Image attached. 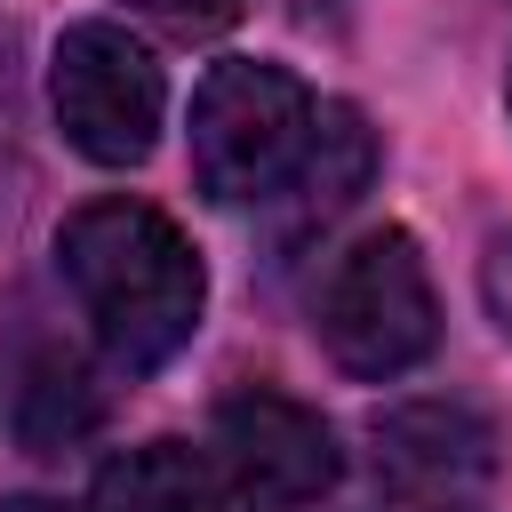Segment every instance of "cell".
Instances as JSON below:
<instances>
[{
  "label": "cell",
  "instance_id": "obj_1",
  "mask_svg": "<svg viewBox=\"0 0 512 512\" xmlns=\"http://www.w3.org/2000/svg\"><path fill=\"white\" fill-rule=\"evenodd\" d=\"M56 272L80 296L96 344L112 368L152 376L168 368L208 304V272L192 256V240L176 232V216H160L152 200H88L56 224Z\"/></svg>",
  "mask_w": 512,
  "mask_h": 512
},
{
  "label": "cell",
  "instance_id": "obj_2",
  "mask_svg": "<svg viewBox=\"0 0 512 512\" xmlns=\"http://www.w3.org/2000/svg\"><path fill=\"white\" fill-rule=\"evenodd\" d=\"M312 128H320V104L288 64L224 56L192 88V176L216 208H256L280 184H296Z\"/></svg>",
  "mask_w": 512,
  "mask_h": 512
},
{
  "label": "cell",
  "instance_id": "obj_3",
  "mask_svg": "<svg viewBox=\"0 0 512 512\" xmlns=\"http://www.w3.org/2000/svg\"><path fill=\"white\" fill-rule=\"evenodd\" d=\"M312 336L360 384H392L440 344V296H432V272L400 224L352 240L328 264V280L312 296Z\"/></svg>",
  "mask_w": 512,
  "mask_h": 512
},
{
  "label": "cell",
  "instance_id": "obj_4",
  "mask_svg": "<svg viewBox=\"0 0 512 512\" xmlns=\"http://www.w3.org/2000/svg\"><path fill=\"white\" fill-rule=\"evenodd\" d=\"M48 104H56V128L80 160L96 168H136L152 144H160V120H168V80H160V56L112 24V16H80L56 32V56H48Z\"/></svg>",
  "mask_w": 512,
  "mask_h": 512
},
{
  "label": "cell",
  "instance_id": "obj_5",
  "mask_svg": "<svg viewBox=\"0 0 512 512\" xmlns=\"http://www.w3.org/2000/svg\"><path fill=\"white\" fill-rule=\"evenodd\" d=\"M216 472L248 504H312L336 488L344 456H336V432L320 424V408L248 384L216 408Z\"/></svg>",
  "mask_w": 512,
  "mask_h": 512
},
{
  "label": "cell",
  "instance_id": "obj_6",
  "mask_svg": "<svg viewBox=\"0 0 512 512\" xmlns=\"http://www.w3.org/2000/svg\"><path fill=\"white\" fill-rule=\"evenodd\" d=\"M376 464L392 472V488L472 496V480H488L496 464V432L456 400H416V408L376 416Z\"/></svg>",
  "mask_w": 512,
  "mask_h": 512
},
{
  "label": "cell",
  "instance_id": "obj_7",
  "mask_svg": "<svg viewBox=\"0 0 512 512\" xmlns=\"http://www.w3.org/2000/svg\"><path fill=\"white\" fill-rule=\"evenodd\" d=\"M88 512H224V472L184 440H144L96 472Z\"/></svg>",
  "mask_w": 512,
  "mask_h": 512
},
{
  "label": "cell",
  "instance_id": "obj_8",
  "mask_svg": "<svg viewBox=\"0 0 512 512\" xmlns=\"http://www.w3.org/2000/svg\"><path fill=\"white\" fill-rule=\"evenodd\" d=\"M128 8H136V16H152V24H168V32H184V40H192V32H224V24H232V16H240V8H248V0H128Z\"/></svg>",
  "mask_w": 512,
  "mask_h": 512
},
{
  "label": "cell",
  "instance_id": "obj_9",
  "mask_svg": "<svg viewBox=\"0 0 512 512\" xmlns=\"http://www.w3.org/2000/svg\"><path fill=\"white\" fill-rule=\"evenodd\" d=\"M480 288H488V312H496L504 336H512V240H488V256H480Z\"/></svg>",
  "mask_w": 512,
  "mask_h": 512
},
{
  "label": "cell",
  "instance_id": "obj_10",
  "mask_svg": "<svg viewBox=\"0 0 512 512\" xmlns=\"http://www.w3.org/2000/svg\"><path fill=\"white\" fill-rule=\"evenodd\" d=\"M368 512H480L472 496H424V488H392L384 504H368Z\"/></svg>",
  "mask_w": 512,
  "mask_h": 512
},
{
  "label": "cell",
  "instance_id": "obj_11",
  "mask_svg": "<svg viewBox=\"0 0 512 512\" xmlns=\"http://www.w3.org/2000/svg\"><path fill=\"white\" fill-rule=\"evenodd\" d=\"M0 512H64V504H48V496H16V504H0Z\"/></svg>",
  "mask_w": 512,
  "mask_h": 512
},
{
  "label": "cell",
  "instance_id": "obj_12",
  "mask_svg": "<svg viewBox=\"0 0 512 512\" xmlns=\"http://www.w3.org/2000/svg\"><path fill=\"white\" fill-rule=\"evenodd\" d=\"M504 96H512V80H504Z\"/></svg>",
  "mask_w": 512,
  "mask_h": 512
}]
</instances>
